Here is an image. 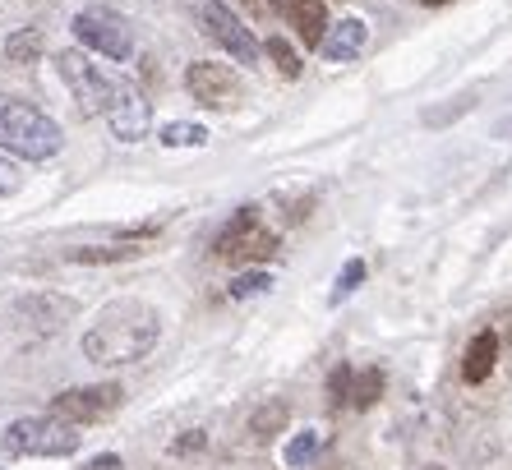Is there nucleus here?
Returning <instances> with one entry per match:
<instances>
[{"label":"nucleus","instance_id":"f257e3e1","mask_svg":"<svg viewBox=\"0 0 512 470\" xmlns=\"http://www.w3.org/2000/svg\"><path fill=\"white\" fill-rule=\"evenodd\" d=\"M162 337V314L143 300H111L84 332V360L102 369L139 365Z\"/></svg>","mask_w":512,"mask_h":470},{"label":"nucleus","instance_id":"f03ea898","mask_svg":"<svg viewBox=\"0 0 512 470\" xmlns=\"http://www.w3.org/2000/svg\"><path fill=\"white\" fill-rule=\"evenodd\" d=\"M0 148L24 162H51L65 148V130L33 102L0 93Z\"/></svg>","mask_w":512,"mask_h":470},{"label":"nucleus","instance_id":"7ed1b4c3","mask_svg":"<svg viewBox=\"0 0 512 470\" xmlns=\"http://www.w3.org/2000/svg\"><path fill=\"white\" fill-rule=\"evenodd\" d=\"M79 424L56 420V415H28L5 429V447L14 457H70L79 452Z\"/></svg>","mask_w":512,"mask_h":470},{"label":"nucleus","instance_id":"20e7f679","mask_svg":"<svg viewBox=\"0 0 512 470\" xmlns=\"http://www.w3.org/2000/svg\"><path fill=\"white\" fill-rule=\"evenodd\" d=\"M74 37H79V47L84 51H97V56H107V60H125L134 56V28L125 14L107 10V5H88V10L74 14Z\"/></svg>","mask_w":512,"mask_h":470},{"label":"nucleus","instance_id":"39448f33","mask_svg":"<svg viewBox=\"0 0 512 470\" xmlns=\"http://www.w3.org/2000/svg\"><path fill=\"white\" fill-rule=\"evenodd\" d=\"M213 249H217V259H231V263H263V259H273L277 231L263 226V217H259L254 203H245V208L222 226V235H217Z\"/></svg>","mask_w":512,"mask_h":470},{"label":"nucleus","instance_id":"423d86ee","mask_svg":"<svg viewBox=\"0 0 512 470\" xmlns=\"http://www.w3.org/2000/svg\"><path fill=\"white\" fill-rule=\"evenodd\" d=\"M56 74L65 79V88L74 93L84 116H102L107 111V93H111V74H102L93 60L84 56V47H70L56 56Z\"/></svg>","mask_w":512,"mask_h":470},{"label":"nucleus","instance_id":"0eeeda50","mask_svg":"<svg viewBox=\"0 0 512 470\" xmlns=\"http://www.w3.org/2000/svg\"><path fill=\"white\" fill-rule=\"evenodd\" d=\"M102 120L111 125V134H116L120 143L148 139V130H153V111H148V102H143L139 83L111 74V93H107V111H102Z\"/></svg>","mask_w":512,"mask_h":470},{"label":"nucleus","instance_id":"6e6552de","mask_svg":"<svg viewBox=\"0 0 512 470\" xmlns=\"http://www.w3.org/2000/svg\"><path fill=\"white\" fill-rule=\"evenodd\" d=\"M203 33L213 37L217 47L227 51L236 65H259V56H263L259 37L245 28V19H240L231 5H222V0H208V5H203Z\"/></svg>","mask_w":512,"mask_h":470},{"label":"nucleus","instance_id":"1a4fd4ad","mask_svg":"<svg viewBox=\"0 0 512 470\" xmlns=\"http://www.w3.org/2000/svg\"><path fill=\"white\" fill-rule=\"evenodd\" d=\"M120 401H125L120 383H88V388H65L60 397H51V415L84 429V424H93V420H107Z\"/></svg>","mask_w":512,"mask_h":470},{"label":"nucleus","instance_id":"9d476101","mask_svg":"<svg viewBox=\"0 0 512 470\" xmlns=\"http://www.w3.org/2000/svg\"><path fill=\"white\" fill-rule=\"evenodd\" d=\"M10 314H14V323L24 332H33V337H56V332L79 314V305H74L70 295H56V291H28L14 300Z\"/></svg>","mask_w":512,"mask_h":470},{"label":"nucleus","instance_id":"9b49d317","mask_svg":"<svg viewBox=\"0 0 512 470\" xmlns=\"http://www.w3.org/2000/svg\"><path fill=\"white\" fill-rule=\"evenodd\" d=\"M185 88H190V97L199 106H208V111H227V106L240 102V79L222 60H194L190 70H185Z\"/></svg>","mask_w":512,"mask_h":470},{"label":"nucleus","instance_id":"f8f14e48","mask_svg":"<svg viewBox=\"0 0 512 470\" xmlns=\"http://www.w3.org/2000/svg\"><path fill=\"white\" fill-rule=\"evenodd\" d=\"M277 14H282L286 24L296 28V37L305 42L310 51L323 47V37H328V10H323V0H282L277 5Z\"/></svg>","mask_w":512,"mask_h":470},{"label":"nucleus","instance_id":"ddd939ff","mask_svg":"<svg viewBox=\"0 0 512 470\" xmlns=\"http://www.w3.org/2000/svg\"><path fill=\"white\" fill-rule=\"evenodd\" d=\"M365 37H370L365 19H342V24L328 28V37H323L319 56L333 60V65H346V60H356L360 51H365Z\"/></svg>","mask_w":512,"mask_h":470},{"label":"nucleus","instance_id":"4468645a","mask_svg":"<svg viewBox=\"0 0 512 470\" xmlns=\"http://www.w3.org/2000/svg\"><path fill=\"white\" fill-rule=\"evenodd\" d=\"M494 365H499V337L485 328V332H476V337H471V346H466L462 378H466V383H485V378L494 374Z\"/></svg>","mask_w":512,"mask_h":470},{"label":"nucleus","instance_id":"2eb2a0df","mask_svg":"<svg viewBox=\"0 0 512 470\" xmlns=\"http://www.w3.org/2000/svg\"><path fill=\"white\" fill-rule=\"evenodd\" d=\"M143 245H130V240H120V245H79V249H65V263H88V268H97V263H130L139 259Z\"/></svg>","mask_w":512,"mask_h":470},{"label":"nucleus","instance_id":"dca6fc26","mask_svg":"<svg viewBox=\"0 0 512 470\" xmlns=\"http://www.w3.org/2000/svg\"><path fill=\"white\" fill-rule=\"evenodd\" d=\"M42 51H47V33H42V28H19V33H10V42H5V60H10V65H33Z\"/></svg>","mask_w":512,"mask_h":470},{"label":"nucleus","instance_id":"f3484780","mask_svg":"<svg viewBox=\"0 0 512 470\" xmlns=\"http://www.w3.org/2000/svg\"><path fill=\"white\" fill-rule=\"evenodd\" d=\"M286 420H291V406H286V401H268V406H259V411L250 415V434L259 438V443H268V438H277L286 429Z\"/></svg>","mask_w":512,"mask_h":470},{"label":"nucleus","instance_id":"a211bd4d","mask_svg":"<svg viewBox=\"0 0 512 470\" xmlns=\"http://www.w3.org/2000/svg\"><path fill=\"white\" fill-rule=\"evenodd\" d=\"M379 397H383V369H360V374L351 378V406H356V411H370Z\"/></svg>","mask_w":512,"mask_h":470},{"label":"nucleus","instance_id":"6ab92c4d","mask_svg":"<svg viewBox=\"0 0 512 470\" xmlns=\"http://www.w3.org/2000/svg\"><path fill=\"white\" fill-rule=\"evenodd\" d=\"M157 139H162V148H203V143H208V130H203V125H190V120H171Z\"/></svg>","mask_w":512,"mask_h":470},{"label":"nucleus","instance_id":"aec40b11","mask_svg":"<svg viewBox=\"0 0 512 470\" xmlns=\"http://www.w3.org/2000/svg\"><path fill=\"white\" fill-rule=\"evenodd\" d=\"M268 56L277 60V70L286 74V79H296L300 70H305V60H300V51L286 42V37H268Z\"/></svg>","mask_w":512,"mask_h":470},{"label":"nucleus","instance_id":"412c9836","mask_svg":"<svg viewBox=\"0 0 512 470\" xmlns=\"http://www.w3.org/2000/svg\"><path fill=\"white\" fill-rule=\"evenodd\" d=\"M273 286V277L268 272H240L236 282H231V300H245V295H259Z\"/></svg>","mask_w":512,"mask_h":470},{"label":"nucleus","instance_id":"4be33fe9","mask_svg":"<svg viewBox=\"0 0 512 470\" xmlns=\"http://www.w3.org/2000/svg\"><path fill=\"white\" fill-rule=\"evenodd\" d=\"M19 185H24V176H19V162H14V153H5V148H0V199L19 194Z\"/></svg>","mask_w":512,"mask_h":470},{"label":"nucleus","instance_id":"5701e85b","mask_svg":"<svg viewBox=\"0 0 512 470\" xmlns=\"http://www.w3.org/2000/svg\"><path fill=\"white\" fill-rule=\"evenodd\" d=\"M351 378L356 374H351L346 365H337L333 374H328V401H333V406H342V401L351 406Z\"/></svg>","mask_w":512,"mask_h":470},{"label":"nucleus","instance_id":"b1692460","mask_svg":"<svg viewBox=\"0 0 512 470\" xmlns=\"http://www.w3.org/2000/svg\"><path fill=\"white\" fill-rule=\"evenodd\" d=\"M360 282H365V263H360V259H351L342 272H337V291H333V300H342V295H351Z\"/></svg>","mask_w":512,"mask_h":470},{"label":"nucleus","instance_id":"393cba45","mask_svg":"<svg viewBox=\"0 0 512 470\" xmlns=\"http://www.w3.org/2000/svg\"><path fill=\"white\" fill-rule=\"evenodd\" d=\"M314 452H319V434H300L296 443L286 447V461H291V466H305V461H314Z\"/></svg>","mask_w":512,"mask_h":470},{"label":"nucleus","instance_id":"a878e982","mask_svg":"<svg viewBox=\"0 0 512 470\" xmlns=\"http://www.w3.org/2000/svg\"><path fill=\"white\" fill-rule=\"evenodd\" d=\"M203 447H208V434H203V429H194V434L176 438V443H171V452H176V457H185V452H203Z\"/></svg>","mask_w":512,"mask_h":470},{"label":"nucleus","instance_id":"bb28decb","mask_svg":"<svg viewBox=\"0 0 512 470\" xmlns=\"http://www.w3.org/2000/svg\"><path fill=\"white\" fill-rule=\"evenodd\" d=\"M84 470H125V461H120L116 452H102V457H93Z\"/></svg>","mask_w":512,"mask_h":470},{"label":"nucleus","instance_id":"cd10ccee","mask_svg":"<svg viewBox=\"0 0 512 470\" xmlns=\"http://www.w3.org/2000/svg\"><path fill=\"white\" fill-rule=\"evenodd\" d=\"M240 5H245V10H254V14H268V10H273L268 0H240Z\"/></svg>","mask_w":512,"mask_h":470},{"label":"nucleus","instance_id":"c85d7f7f","mask_svg":"<svg viewBox=\"0 0 512 470\" xmlns=\"http://www.w3.org/2000/svg\"><path fill=\"white\" fill-rule=\"evenodd\" d=\"M420 5H434V10H439V5H448V0H420Z\"/></svg>","mask_w":512,"mask_h":470},{"label":"nucleus","instance_id":"c756f323","mask_svg":"<svg viewBox=\"0 0 512 470\" xmlns=\"http://www.w3.org/2000/svg\"><path fill=\"white\" fill-rule=\"evenodd\" d=\"M425 470H443V466H425Z\"/></svg>","mask_w":512,"mask_h":470}]
</instances>
